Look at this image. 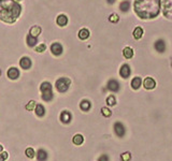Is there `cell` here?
Segmentation results:
<instances>
[{"mask_svg": "<svg viewBox=\"0 0 172 161\" xmlns=\"http://www.w3.org/2000/svg\"><path fill=\"white\" fill-rule=\"evenodd\" d=\"M160 0H135V12L142 20H151L158 16Z\"/></svg>", "mask_w": 172, "mask_h": 161, "instance_id": "obj_1", "label": "cell"}, {"mask_svg": "<svg viewBox=\"0 0 172 161\" xmlns=\"http://www.w3.org/2000/svg\"><path fill=\"white\" fill-rule=\"evenodd\" d=\"M20 14V6L14 0H0V17L6 23H14Z\"/></svg>", "mask_w": 172, "mask_h": 161, "instance_id": "obj_2", "label": "cell"}, {"mask_svg": "<svg viewBox=\"0 0 172 161\" xmlns=\"http://www.w3.org/2000/svg\"><path fill=\"white\" fill-rule=\"evenodd\" d=\"M40 90L42 92V99L44 101H51L53 99V90L52 85L49 82H43L40 86Z\"/></svg>", "mask_w": 172, "mask_h": 161, "instance_id": "obj_3", "label": "cell"}, {"mask_svg": "<svg viewBox=\"0 0 172 161\" xmlns=\"http://www.w3.org/2000/svg\"><path fill=\"white\" fill-rule=\"evenodd\" d=\"M70 83L71 82L68 77H60L56 81L55 86H56V89L59 92H66L69 89Z\"/></svg>", "mask_w": 172, "mask_h": 161, "instance_id": "obj_4", "label": "cell"}, {"mask_svg": "<svg viewBox=\"0 0 172 161\" xmlns=\"http://www.w3.org/2000/svg\"><path fill=\"white\" fill-rule=\"evenodd\" d=\"M162 10L164 15L172 20V0H162Z\"/></svg>", "mask_w": 172, "mask_h": 161, "instance_id": "obj_5", "label": "cell"}, {"mask_svg": "<svg viewBox=\"0 0 172 161\" xmlns=\"http://www.w3.org/2000/svg\"><path fill=\"white\" fill-rule=\"evenodd\" d=\"M114 132H115V134L117 135V136H119V138H123V136L125 135L126 130L122 122H117L114 124Z\"/></svg>", "mask_w": 172, "mask_h": 161, "instance_id": "obj_6", "label": "cell"}, {"mask_svg": "<svg viewBox=\"0 0 172 161\" xmlns=\"http://www.w3.org/2000/svg\"><path fill=\"white\" fill-rule=\"evenodd\" d=\"M51 52L52 54H54L55 56H59L63 54V46L60 43H53L52 45H51Z\"/></svg>", "mask_w": 172, "mask_h": 161, "instance_id": "obj_7", "label": "cell"}, {"mask_svg": "<svg viewBox=\"0 0 172 161\" xmlns=\"http://www.w3.org/2000/svg\"><path fill=\"white\" fill-rule=\"evenodd\" d=\"M143 86L145 89H154L156 87V82L153 77H146L143 82Z\"/></svg>", "mask_w": 172, "mask_h": 161, "instance_id": "obj_8", "label": "cell"}, {"mask_svg": "<svg viewBox=\"0 0 172 161\" xmlns=\"http://www.w3.org/2000/svg\"><path fill=\"white\" fill-rule=\"evenodd\" d=\"M108 89L113 92H116L119 90V84L116 79H110L108 82Z\"/></svg>", "mask_w": 172, "mask_h": 161, "instance_id": "obj_9", "label": "cell"}, {"mask_svg": "<svg viewBox=\"0 0 172 161\" xmlns=\"http://www.w3.org/2000/svg\"><path fill=\"white\" fill-rule=\"evenodd\" d=\"M20 66L24 70L29 69L30 67H31V60H30L29 57H22V59L20 60Z\"/></svg>", "mask_w": 172, "mask_h": 161, "instance_id": "obj_10", "label": "cell"}, {"mask_svg": "<svg viewBox=\"0 0 172 161\" xmlns=\"http://www.w3.org/2000/svg\"><path fill=\"white\" fill-rule=\"evenodd\" d=\"M130 67L128 66V65H123L122 67H121V70H119V74H121V76H122L123 79H127L129 75H130Z\"/></svg>", "mask_w": 172, "mask_h": 161, "instance_id": "obj_11", "label": "cell"}, {"mask_svg": "<svg viewBox=\"0 0 172 161\" xmlns=\"http://www.w3.org/2000/svg\"><path fill=\"white\" fill-rule=\"evenodd\" d=\"M56 23H57V25L60 26V27L66 26L67 24H68V17H67L65 14H60V15L57 16Z\"/></svg>", "mask_w": 172, "mask_h": 161, "instance_id": "obj_12", "label": "cell"}, {"mask_svg": "<svg viewBox=\"0 0 172 161\" xmlns=\"http://www.w3.org/2000/svg\"><path fill=\"white\" fill-rule=\"evenodd\" d=\"M20 76V71L16 69V68H10L9 71H8V77L11 79H16L17 77Z\"/></svg>", "mask_w": 172, "mask_h": 161, "instance_id": "obj_13", "label": "cell"}, {"mask_svg": "<svg viewBox=\"0 0 172 161\" xmlns=\"http://www.w3.org/2000/svg\"><path fill=\"white\" fill-rule=\"evenodd\" d=\"M155 49L159 53L165 52V49H166L165 41H164V40H157L155 42Z\"/></svg>", "mask_w": 172, "mask_h": 161, "instance_id": "obj_14", "label": "cell"}, {"mask_svg": "<svg viewBox=\"0 0 172 161\" xmlns=\"http://www.w3.org/2000/svg\"><path fill=\"white\" fill-rule=\"evenodd\" d=\"M60 120L63 122V124H69L71 122V115H70L69 112H67V111H63L61 113V115H60Z\"/></svg>", "mask_w": 172, "mask_h": 161, "instance_id": "obj_15", "label": "cell"}, {"mask_svg": "<svg viewBox=\"0 0 172 161\" xmlns=\"http://www.w3.org/2000/svg\"><path fill=\"white\" fill-rule=\"evenodd\" d=\"M123 55H124V57H125V58H127V59H130V58H133V49H131V47L127 46V47H125V49H123Z\"/></svg>", "mask_w": 172, "mask_h": 161, "instance_id": "obj_16", "label": "cell"}, {"mask_svg": "<svg viewBox=\"0 0 172 161\" xmlns=\"http://www.w3.org/2000/svg\"><path fill=\"white\" fill-rule=\"evenodd\" d=\"M141 84H142V79H141V77H139V76H136V77L131 81V87H133V89H136V90L140 88Z\"/></svg>", "mask_w": 172, "mask_h": 161, "instance_id": "obj_17", "label": "cell"}, {"mask_svg": "<svg viewBox=\"0 0 172 161\" xmlns=\"http://www.w3.org/2000/svg\"><path fill=\"white\" fill-rule=\"evenodd\" d=\"M37 158L39 161H45L47 159V153L44 149H39L37 153Z\"/></svg>", "mask_w": 172, "mask_h": 161, "instance_id": "obj_18", "label": "cell"}, {"mask_svg": "<svg viewBox=\"0 0 172 161\" xmlns=\"http://www.w3.org/2000/svg\"><path fill=\"white\" fill-rule=\"evenodd\" d=\"M35 112H36L37 116H39V117H43L45 115V109H44V106L42 104H37Z\"/></svg>", "mask_w": 172, "mask_h": 161, "instance_id": "obj_19", "label": "cell"}, {"mask_svg": "<svg viewBox=\"0 0 172 161\" xmlns=\"http://www.w3.org/2000/svg\"><path fill=\"white\" fill-rule=\"evenodd\" d=\"M90 106H92V105H90V102L88 101V100H83V101L80 103V108H81V110L84 111V112L90 111Z\"/></svg>", "mask_w": 172, "mask_h": 161, "instance_id": "obj_20", "label": "cell"}, {"mask_svg": "<svg viewBox=\"0 0 172 161\" xmlns=\"http://www.w3.org/2000/svg\"><path fill=\"white\" fill-rule=\"evenodd\" d=\"M27 44H28V46H30V47H33V46L36 45L37 43H38V40H37L36 37L31 36V34H28L27 36Z\"/></svg>", "mask_w": 172, "mask_h": 161, "instance_id": "obj_21", "label": "cell"}, {"mask_svg": "<svg viewBox=\"0 0 172 161\" xmlns=\"http://www.w3.org/2000/svg\"><path fill=\"white\" fill-rule=\"evenodd\" d=\"M130 9V2H129L128 0H124L121 2L119 4V10L122 11V12H127V11Z\"/></svg>", "mask_w": 172, "mask_h": 161, "instance_id": "obj_22", "label": "cell"}, {"mask_svg": "<svg viewBox=\"0 0 172 161\" xmlns=\"http://www.w3.org/2000/svg\"><path fill=\"white\" fill-rule=\"evenodd\" d=\"M133 38L136 40H139L142 38L143 36V29L141 28V27H137V28H135V30H133Z\"/></svg>", "mask_w": 172, "mask_h": 161, "instance_id": "obj_23", "label": "cell"}, {"mask_svg": "<svg viewBox=\"0 0 172 161\" xmlns=\"http://www.w3.org/2000/svg\"><path fill=\"white\" fill-rule=\"evenodd\" d=\"M90 37V30L86 29V28H83L79 31V38L81 40H86Z\"/></svg>", "mask_w": 172, "mask_h": 161, "instance_id": "obj_24", "label": "cell"}, {"mask_svg": "<svg viewBox=\"0 0 172 161\" xmlns=\"http://www.w3.org/2000/svg\"><path fill=\"white\" fill-rule=\"evenodd\" d=\"M41 31H42V29H41V27H39V26H33V27H31L30 28V34L31 36H33V37H38L41 33Z\"/></svg>", "mask_w": 172, "mask_h": 161, "instance_id": "obj_25", "label": "cell"}, {"mask_svg": "<svg viewBox=\"0 0 172 161\" xmlns=\"http://www.w3.org/2000/svg\"><path fill=\"white\" fill-rule=\"evenodd\" d=\"M84 142V138L81 134H75L73 136V143L75 145H81Z\"/></svg>", "mask_w": 172, "mask_h": 161, "instance_id": "obj_26", "label": "cell"}, {"mask_svg": "<svg viewBox=\"0 0 172 161\" xmlns=\"http://www.w3.org/2000/svg\"><path fill=\"white\" fill-rule=\"evenodd\" d=\"M101 113H102V115L104 116V117H110V116L112 115V112H111L108 108H102V109H101Z\"/></svg>", "mask_w": 172, "mask_h": 161, "instance_id": "obj_27", "label": "cell"}, {"mask_svg": "<svg viewBox=\"0 0 172 161\" xmlns=\"http://www.w3.org/2000/svg\"><path fill=\"white\" fill-rule=\"evenodd\" d=\"M109 20H110V22H112V23H117V22L119 20V17H118V15H117L116 13H113V14H111V15H110Z\"/></svg>", "mask_w": 172, "mask_h": 161, "instance_id": "obj_28", "label": "cell"}, {"mask_svg": "<svg viewBox=\"0 0 172 161\" xmlns=\"http://www.w3.org/2000/svg\"><path fill=\"white\" fill-rule=\"evenodd\" d=\"M106 103L109 105H115V103H116L115 97H114V96H109V97L106 98Z\"/></svg>", "mask_w": 172, "mask_h": 161, "instance_id": "obj_29", "label": "cell"}, {"mask_svg": "<svg viewBox=\"0 0 172 161\" xmlns=\"http://www.w3.org/2000/svg\"><path fill=\"white\" fill-rule=\"evenodd\" d=\"M25 154L28 158H33L35 157V150H33L32 148H27L26 151H25Z\"/></svg>", "mask_w": 172, "mask_h": 161, "instance_id": "obj_30", "label": "cell"}, {"mask_svg": "<svg viewBox=\"0 0 172 161\" xmlns=\"http://www.w3.org/2000/svg\"><path fill=\"white\" fill-rule=\"evenodd\" d=\"M121 159H122V161H129L131 159V155H130V153H124L121 156Z\"/></svg>", "mask_w": 172, "mask_h": 161, "instance_id": "obj_31", "label": "cell"}, {"mask_svg": "<svg viewBox=\"0 0 172 161\" xmlns=\"http://www.w3.org/2000/svg\"><path fill=\"white\" fill-rule=\"evenodd\" d=\"M45 49H47V45H45V44H43V43H41V44H39V45L36 47V52L42 53V52H44Z\"/></svg>", "mask_w": 172, "mask_h": 161, "instance_id": "obj_32", "label": "cell"}, {"mask_svg": "<svg viewBox=\"0 0 172 161\" xmlns=\"http://www.w3.org/2000/svg\"><path fill=\"white\" fill-rule=\"evenodd\" d=\"M35 106H37L36 102H35V101H29V103L26 105V110H27V111H32V110H35Z\"/></svg>", "mask_w": 172, "mask_h": 161, "instance_id": "obj_33", "label": "cell"}, {"mask_svg": "<svg viewBox=\"0 0 172 161\" xmlns=\"http://www.w3.org/2000/svg\"><path fill=\"white\" fill-rule=\"evenodd\" d=\"M98 161H109V157L106 156V155H102V156H100Z\"/></svg>", "mask_w": 172, "mask_h": 161, "instance_id": "obj_34", "label": "cell"}, {"mask_svg": "<svg viewBox=\"0 0 172 161\" xmlns=\"http://www.w3.org/2000/svg\"><path fill=\"white\" fill-rule=\"evenodd\" d=\"M7 158H8V154H7V153H4V151H2V153H1V160H0V161H4L6 159H7Z\"/></svg>", "mask_w": 172, "mask_h": 161, "instance_id": "obj_35", "label": "cell"}, {"mask_svg": "<svg viewBox=\"0 0 172 161\" xmlns=\"http://www.w3.org/2000/svg\"><path fill=\"white\" fill-rule=\"evenodd\" d=\"M114 1H115V0H108V2H109V4H113Z\"/></svg>", "mask_w": 172, "mask_h": 161, "instance_id": "obj_36", "label": "cell"}, {"mask_svg": "<svg viewBox=\"0 0 172 161\" xmlns=\"http://www.w3.org/2000/svg\"><path fill=\"white\" fill-rule=\"evenodd\" d=\"M16 1H20V0H16Z\"/></svg>", "mask_w": 172, "mask_h": 161, "instance_id": "obj_37", "label": "cell"}]
</instances>
